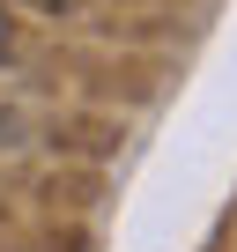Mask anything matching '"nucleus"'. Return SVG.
Wrapping results in <instances>:
<instances>
[{
    "label": "nucleus",
    "mask_w": 237,
    "mask_h": 252,
    "mask_svg": "<svg viewBox=\"0 0 237 252\" xmlns=\"http://www.w3.org/2000/svg\"><path fill=\"white\" fill-rule=\"evenodd\" d=\"M0 52H8V23H0Z\"/></svg>",
    "instance_id": "nucleus-1"
},
{
    "label": "nucleus",
    "mask_w": 237,
    "mask_h": 252,
    "mask_svg": "<svg viewBox=\"0 0 237 252\" xmlns=\"http://www.w3.org/2000/svg\"><path fill=\"white\" fill-rule=\"evenodd\" d=\"M37 8H67V0H37Z\"/></svg>",
    "instance_id": "nucleus-2"
}]
</instances>
